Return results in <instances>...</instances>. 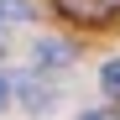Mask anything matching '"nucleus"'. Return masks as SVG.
Segmentation results:
<instances>
[{
	"instance_id": "obj_7",
	"label": "nucleus",
	"mask_w": 120,
	"mask_h": 120,
	"mask_svg": "<svg viewBox=\"0 0 120 120\" xmlns=\"http://www.w3.org/2000/svg\"><path fill=\"white\" fill-rule=\"evenodd\" d=\"M78 120H115L110 110H89V115H78Z\"/></svg>"
},
{
	"instance_id": "obj_4",
	"label": "nucleus",
	"mask_w": 120,
	"mask_h": 120,
	"mask_svg": "<svg viewBox=\"0 0 120 120\" xmlns=\"http://www.w3.org/2000/svg\"><path fill=\"white\" fill-rule=\"evenodd\" d=\"M99 84H105V94H110V99H120V57H110V63H105Z\"/></svg>"
},
{
	"instance_id": "obj_3",
	"label": "nucleus",
	"mask_w": 120,
	"mask_h": 120,
	"mask_svg": "<svg viewBox=\"0 0 120 120\" xmlns=\"http://www.w3.org/2000/svg\"><path fill=\"white\" fill-rule=\"evenodd\" d=\"M52 5L63 11V16H73V21H84V16H94V21H99V11H94V0H52Z\"/></svg>"
},
{
	"instance_id": "obj_2",
	"label": "nucleus",
	"mask_w": 120,
	"mask_h": 120,
	"mask_svg": "<svg viewBox=\"0 0 120 120\" xmlns=\"http://www.w3.org/2000/svg\"><path fill=\"white\" fill-rule=\"evenodd\" d=\"M21 105H26L31 115H42V110H52V89H42V84H21Z\"/></svg>"
},
{
	"instance_id": "obj_8",
	"label": "nucleus",
	"mask_w": 120,
	"mask_h": 120,
	"mask_svg": "<svg viewBox=\"0 0 120 120\" xmlns=\"http://www.w3.org/2000/svg\"><path fill=\"white\" fill-rule=\"evenodd\" d=\"M115 5H120V0H94V11H99V16H105V11H115Z\"/></svg>"
},
{
	"instance_id": "obj_5",
	"label": "nucleus",
	"mask_w": 120,
	"mask_h": 120,
	"mask_svg": "<svg viewBox=\"0 0 120 120\" xmlns=\"http://www.w3.org/2000/svg\"><path fill=\"white\" fill-rule=\"evenodd\" d=\"M0 16L5 21H31V0H0Z\"/></svg>"
},
{
	"instance_id": "obj_1",
	"label": "nucleus",
	"mask_w": 120,
	"mask_h": 120,
	"mask_svg": "<svg viewBox=\"0 0 120 120\" xmlns=\"http://www.w3.org/2000/svg\"><path fill=\"white\" fill-rule=\"evenodd\" d=\"M68 63H73L68 42H37V68H68Z\"/></svg>"
},
{
	"instance_id": "obj_6",
	"label": "nucleus",
	"mask_w": 120,
	"mask_h": 120,
	"mask_svg": "<svg viewBox=\"0 0 120 120\" xmlns=\"http://www.w3.org/2000/svg\"><path fill=\"white\" fill-rule=\"evenodd\" d=\"M11 94H16V78H11V73H0V110L11 105Z\"/></svg>"
}]
</instances>
